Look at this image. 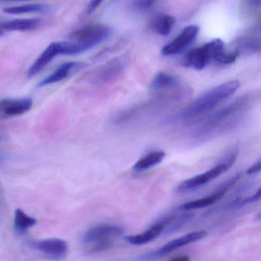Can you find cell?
<instances>
[{
    "mask_svg": "<svg viewBox=\"0 0 261 261\" xmlns=\"http://www.w3.org/2000/svg\"><path fill=\"white\" fill-rule=\"evenodd\" d=\"M240 87L238 81H228L207 91L192 102L183 112L182 119L191 120L216 108L221 102L231 97Z\"/></svg>",
    "mask_w": 261,
    "mask_h": 261,
    "instance_id": "1",
    "label": "cell"
},
{
    "mask_svg": "<svg viewBox=\"0 0 261 261\" xmlns=\"http://www.w3.org/2000/svg\"><path fill=\"white\" fill-rule=\"evenodd\" d=\"M122 227L102 224L87 230L83 236L82 242L89 254L101 252L111 248L113 240L124 233Z\"/></svg>",
    "mask_w": 261,
    "mask_h": 261,
    "instance_id": "2",
    "label": "cell"
},
{
    "mask_svg": "<svg viewBox=\"0 0 261 261\" xmlns=\"http://www.w3.org/2000/svg\"><path fill=\"white\" fill-rule=\"evenodd\" d=\"M111 29L102 23H95L84 26L70 35L75 44L77 55L84 53L101 44L111 35Z\"/></svg>",
    "mask_w": 261,
    "mask_h": 261,
    "instance_id": "3",
    "label": "cell"
},
{
    "mask_svg": "<svg viewBox=\"0 0 261 261\" xmlns=\"http://www.w3.org/2000/svg\"><path fill=\"white\" fill-rule=\"evenodd\" d=\"M225 50L223 41L221 39L214 40L190 50L184 58V66L194 70H202L211 61H217Z\"/></svg>",
    "mask_w": 261,
    "mask_h": 261,
    "instance_id": "4",
    "label": "cell"
},
{
    "mask_svg": "<svg viewBox=\"0 0 261 261\" xmlns=\"http://www.w3.org/2000/svg\"><path fill=\"white\" fill-rule=\"evenodd\" d=\"M237 156V152H232L227 156L226 159L224 160L222 162L219 163L210 170L204 172L202 174L185 179L179 184L177 191L179 193H185V192L197 190L205 186V184L214 180L215 179L220 176L222 173L229 170L230 167L235 162Z\"/></svg>",
    "mask_w": 261,
    "mask_h": 261,
    "instance_id": "5",
    "label": "cell"
},
{
    "mask_svg": "<svg viewBox=\"0 0 261 261\" xmlns=\"http://www.w3.org/2000/svg\"><path fill=\"white\" fill-rule=\"evenodd\" d=\"M248 103V99L242 97V99H238L236 102L222 109L220 111L215 113L209 119H207L199 132L200 133L205 134L214 132L215 129L217 130L219 128H224L227 123L233 122L235 119L234 118L239 116L241 112L243 111V109L245 108Z\"/></svg>",
    "mask_w": 261,
    "mask_h": 261,
    "instance_id": "6",
    "label": "cell"
},
{
    "mask_svg": "<svg viewBox=\"0 0 261 261\" xmlns=\"http://www.w3.org/2000/svg\"><path fill=\"white\" fill-rule=\"evenodd\" d=\"M31 248L52 260H61L67 252V242L59 239H49L30 242Z\"/></svg>",
    "mask_w": 261,
    "mask_h": 261,
    "instance_id": "7",
    "label": "cell"
},
{
    "mask_svg": "<svg viewBox=\"0 0 261 261\" xmlns=\"http://www.w3.org/2000/svg\"><path fill=\"white\" fill-rule=\"evenodd\" d=\"M199 32V26L194 24L187 26L173 41L162 47V55L173 56L182 53L196 40Z\"/></svg>",
    "mask_w": 261,
    "mask_h": 261,
    "instance_id": "8",
    "label": "cell"
},
{
    "mask_svg": "<svg viewBox=\"0 0 261 261\" xmlns=\"http://www.w3.org/2000/svg\"><path fill=\"white\" fill-rule=\"evenodd\" d=\"M124 68V61L121 58H115L92 71L89 77L94 84H106L119 77Z\"/></svg>",
    "mask_w": 261,
    "mask_h": 261,
    "instance_id": "9",
    "label": "cell"
},
{
    "mask_svg": "<svg viewBox=\"0 0 261 261\" xmlns=\"http://www.w3.org/2000/svg\"><path fill=\"white\" fill-rule=\"evenodd\" d=\"M58 55H63L62 41L52 42V44L48 46L47 48L40 55L36 61L29 69V71H28L29 77H32L41 71Z\"/></svg>",
    "mask_w": 261,
    "mask_h": 261,
    "instance_id": "10",
    "label": "cell"
},
{
    "mask_svg": "<svg viewBox=\"0 0 261 261\" xmlns=\"http://www.w3.org/2000/svg\"><path fill=\"white\" fill-rule=\"evenodd\" d=\"M239 176H236L234 178H231L228 182H227L223 187H221L217 191L215 192L213 194L205 196L202 199H196V200L191 201V202H185L183 205L179 207L180 210H198V208H205V207L209 206L217 202L219 199H222L225 193L228 191L230 187L239 179Z\"/></svg>",
    "mask_w": 261,
    "mask_h": 261,
    "instance_id": "11",
    "label": "cell"
},
{
    "mask_svg": "<svg viewBox=\"0 0 261 261\" xmlns=\"http://www.w3.org/2000/svg\"><path fill=\"white\" fill-rule=\"evenodd\" d=\"M32 99L23 98L18 99H3L0 101V114L3 117L21 116L32 109Z\"/></svg>",
    "mask_w": 261,
    "mask_h": 261,
    "instance_id": "12",
    "label": "cell"
},
{
    "mask_svg": "<svg viewBox=\"0 0 261 261\" xmlns=\"http://www.w3.org/2000/svg\"><path fill=\"white\" fill-rule=\"evenodd\" d=\"M236 51L242 53H256L260 50V28L250 30L248 33L238 38L236 41Z\"/></svg>",
    "mask_w": 261,
    "mask_h": 261,
    "instance_id": "13",
    "label": "cell"
},
{
    "mask_svg": "<svg viewBox=\"0 0 261 261\" xmlns=\"http://www.w3.org/2000/svg\"><path fill=\"white\" fill-rule=\"evenodd\" d=\"M207 234H208L205 231H195V232L185 234L182 237L169 242L167 245L158 249V251L154 253L153 256H155V257H162V256L165 255V254H169V253L172 252V251H175L178 248H182V247L189 245V244L193 243V242L202 240L204 238L206 237Z\"/></svg>",
    "mask_w": 261,
    "mask_h": 261,
    "instance_id": "14",
    "label": "cell"
},
{
    "mask_svg": "<svg viewBox=\"0 0 261 261\" xmlns=\"http://www.w3.org/2000/svg\"><path fill=\"white\" fill-rule=\"evenodd\" d=\"M41 24L40 18H18L0 23V28L4 32H26L37 29Z\"/></svg>",
    "mask_w": 261,
    "mask_h": 261,
    "instance_id": "15",
    "label": "cell"
},
{
    "mask_svg": "<svg viewBox=\"0 0 261 261\" xmlns=\"http://www.w3.org/2000/svg\"><path fill=\"white\" fill-rule=\"evenodd\" d=\"M80 64L78 62H66L60 65L52 74L49 75L47 77L41 81L38 84V87H45V86L51 85V84H57L64 81L65 78L68 76L70 72L74 69L78 68Z\"/></svg>",
    "mask_w": 261,
    "mask_h": 261,
    "instance_id": "16",
    "label": "cell"
},
{
    "mask_svg": "<svg viewBox=\"0 0 261 261\" xmlns=\"http://www.w3.org/2000/svg\"><path fill=\"white\" fill-rule=\"evenodd\" d=\"M164 227L161 222L153 225L150 229L142 234L126 237V241L130 245H144L156 239L163 231Z\"/></svg>",
    "mask_w": 261,
    "mask_h": 261,
    "instance_id": "17",
    "label": "cell"
},
{
    "mask_svg": "<svg viewBox=\"0 0 261 261\" xmlns=\"http://www.w3.org/2000/svg\"><path fill=\"white\" fill-rule=\"evenodd\" d=\"M179 84L177 77L165 72H159L152 81L150 88L153 91H164L174 88Z\"/></svg>",
    "mask_w": 261,
    "mask_h": 261,
    "instance_id": "18",
    "label": "cell"
},
{
    "mask_svg": "<svg viewBox=\"0 0 261 261\" xmlns=\"http://www.w3.org/2000/svg\"><path fill=\"white\" fill-rule=\"evenodd\" d=\"M176 23V18L171 15H159L152 22L153 32L157 35L167 36L171 32Z\"/></svg>",
    "mask_w": 261,
    "mask_h": 261,
    "instance_id": "19",
    "label": "cell"
},
{
    "mask_svg": "<svg viewBox=\"0 0 261 261\" xmlns=\"http://www.w3.org/2000/svg\"><path fill=\"white\" fill-rule=\"evenodd\" d=\"M50 10V7L44 4H28L19 6L3 8V11L9 15H23L30 13H45Z\"/></svg>",
    "mask_w": 261,
    "mask_h": 261,
    "instance_id": "20",
    "label": "cell"
},
{
    "mask_svg": "<svg viewBox=\"0 0 261 261\" xmlns=\"http://www.w3.org/2000/svg\"><path fill=\"white\" fill-rule=\"evenodd\" d=\"M165 156V153L162 150L151 152L139 159L135 164L133 169L137 171L148 170V169L152 168L154 166L160 164L163 161Z\"/></svg>",
    "mask_w": 261,
    "mask_h": 261,
    "instance_id": "21",
    "label": "cell"
},
{
    "mask_svg": "<svg viewBox=\"0 0 261 261\" xmlns=\"http://www.w3.org/2000/svg\"><path fill=\"white\" fill-rule=\"evenodd\" d=\"M261 0H241L240 10L246 19L254 20L260 16Z\"/></svg>",
    "mask_w": 261,
    "mask_h": 261,
    "instance_id": "22",
    "label": "cell"
},
{
    "mask_svg": "<svg viewBox=\"0 0 261 261\" xmlns=\"http://www.w3.org/2000/svg\"><path fill=\"white\" fill-rule=\"evenodd\" d=\"M36 222V219L35 218L28 216L21 208H17L15 210L14 225H15V230L18 233L26 232L29 228L34 226Z\"/></svg>",
    "mask_w": 261,
    "mask_h": 261,
    "instance_id": "23",
    "label": "cell"
},
{
    "mask_svg": "<svg viewBox=\"0 0 261 261\" xmlns=\"http://www.w3.org/2000/svg\"><path fill=\"white\" fill-rule=\"evenodd\" d=\"M157 0H133L132 3L133 9L139 12H145L153 7Z\"/></svg>",
    "mask_w": 261,
    "mask_h": 261,
    "instance_id": "24",
    "label": "cell"
},
{
    "mask_svg": "<svg viewBox=\"0 0 261 261\" xmlns=\"http://www.w3.org/2000/svg\"><path fill=\"white\" fill-rule=\"evenodd\" d=\"M260 193L261 190L259 189L258 191L255 194L253 195L251 197L246 198V199H243V200L237 201V202H234V205L235 206H242V205H247V204L257 202V201L260 200Z\"/></svg>",
    "mask_w": 261,
    "mask_h": 261,
    "instance_id": "25",
    "label": "cell"
},
{
    "mask_svg": "<svg viewBox=\"0 0 261 261\" xmlns=\"http://www.w3.org/2000/svg\"><path fill=\"white\" fill-rule=\"evenodd\" d=\"M104 0H90V3L87 5L86 12L87 14H91L101 6Z\"/></svg>",
    "mask_w": 261,
    "mask_h": 261,
    "instance_id": "26",
    "label": "cell"
},
{
    "mask_svg": "<svg viewBox=\"0 0 261 261\" xmlns=\"http://www.w3.org/2000/svg\"><path fill=\"white\" fill-rule=\"evenodd\" d=\"M261 169V162L260 160H259L257 162L254 163L252 166L249 167L247 170L248 174H255V173H259Z\"/></svg>",
    "mask_w": 261,
    "mask_h": 261,
    "instance_id": "27",
    "label": "cell"
},
{
    "mask_svg": "<svg viewBox=\"0 0 261 261\" xmlns=\"http://www.w3.org/2000/svg\"><path fill=\"white\" fill-rule=\"evenodd\" d=\"M169 261H190L189 257L188 256H179V257H174Z\"/></svg>",
    "mask_w": 261,
    "mask_h": 261,
    "instance_id": "28",
    "label": "cell"
},
{
    "mask_svg": "<svg viewBox=\"0 0 261 261\" xmlns=\"http://www.w3.org/2000/svg\"><path fill=\"white\" fill-rule=\"evenodd\" d=\"M4 35V31L0 28V37L3 36Z\"/></svg>",
    "mask_w": 261,
    "mask_h": 261,
    "instance_id": "29",
    "label": "cell"
},
{
    "mask_svg": "<svg viewBox=\"0 0 261 261\" xmlns=\"http://www.w3.org/2000/svg\"><path fill=\"white\" fill-rule=\"evenodd\" d=\"M10 1H24V0H10Z\"/></svg>",
    "mask_w": 261,
    "mask_h": 261,
    "instance_id": "30",
    "label": "cell"
},
{
    "mask_svg": "<svg viewBox=\"0 0 261 261\" xmlns=\"http://www.w3.org/2000/svg\"><path fill=\"white\" fill-rule=\"evenodd\" d=\"M2 137L1 135H0V140H1Z\"/></svg>",
    "mask_w": 261,
    "mask_h": 261,
    "instance_id": "31",
    "label": "cell"
}]
</instances>
